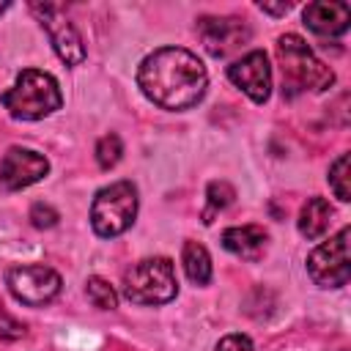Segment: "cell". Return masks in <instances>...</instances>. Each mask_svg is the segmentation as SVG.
Masks as SVG:
<instances>
[{
  "mask_svg": "<svg viewBox=\"0 0 351 351\" xmlns=\"http://www.w3.org/2000/svg\"><path fill=\"white\" fill-rule=\"evenodd\" d=\"M137 85L156 107L181 112L206 96L208 71L195 52L184 47H162L143 58L137 69Z\"/></svg>",
  "mask_w": 351,
  "mask_h": 351,
  "instance_id": "obj_1",
  "label": "cell"
},
{
  "mask_svg": "<svg viewBox=\"0 0 351 351\" xmlns=\"http://www.w3.org/2000/svg\"><path fill=\"white\" fill-rule=\"evenodd\" d=\"M0 101L8 110V115L16 121H41V118L52 115L55 110H60L63 96H60L58 80L49 71L25 69V71H19L14 85L8 90H3Z\"/></svg>",
  "mask_w": 351,
  "mask_h": 351,
  "instance_id": "obj_2",
  "label": "cell"
},
{
  "mask_svg": "<svg viewBox=\"0 0 351 351\" xmlns=\"http://www.w3.org/2000/svg\"><path fill=\"white\" fill-rule=\"evenodd\" d=\"M277 60L282 69V88L288 90H326L335 82V71L324 66L296 33L277 38Z\"/></svg>",
  "mask_w": 351,
  "mask_h": 351,
  "instance_id": "obj_3",
  "label": "cell"
},
{
  "mask_svg": "<svg viewBox=\"0 0 351 351\" xmlns=\"http://www.w3.org/2000/svg\"><path fill=\"white\" fill-rule=\"evenodd\" d=\"M178 293L170 258H143L123 271V296L134 304H167Z\"/></svg>",
  "mask_w": 351,
  "mask_h": 351,
  "instance_id": "obj_4",
  "label": "cell"
},
{
  "mask_svg": "<svg viewBox=\"0 0 351 351\" xmlns=\"http://www.w3.org/2000/svg\"><path fill=\"white\" fill-rule=\"evenodd\" d=\"M137 217V186L132 181H115L96 192L90 203V225L101 239L121 236Z\"/></svg>",
  "mask_w": 351,
  "mask_h": 351,
  "instance_id": "obj_5",
  "label": "cell"
},
{
  "mask_svg": "<svg viewBox=\"0 0 351 351\" xmlns=\"http://www.w3.org/2000/svg\"><path fill=\"white\" fill-rule=\"evenodd\" d=\"M348 236L351 228H340L329 241H321L307 255V274L321 288H340L351 277V258H348Z\"/></svg>",
  "mask_w": 351,
  "mask_h": 351,
  "instance_id": "obj_6",
  "label": "cell"
},
{
  "mask_svg": "<svg viewBox=\"0 0 351 351\" xmlns=\"http://www.w3.org/2000/svg\"><path fill=\"white\" fill-rule=\"evenodd\" d=\"M5 285L16 302L27 307H44L60 293V274L41 263L11 266L5 271Z\"/></svg>",
  "mask_w": 351,
  "mask_h": 351,
  "instance_id": "obj_7",
  "label": "cell"
},
{
  "mask_svg": "<svg viewBox=\"0 0 351 351\" xmlns=\"http://www.w3.org/2000/svg\"><path fill=\"white\" fill-rule=\"evenodd\" d=\"M30 11L47 30L58 58L66 66H80L85 60V44H82V36L77 33V27L71 25V19L66 16V11L58 3H30Z\"/></svg>",
  "mask_w": 351,
  "mask_h": 351,
  "instance_id": "obj_8",
  "label": "cell"
},
{
  "mask_svg": "<svg viewBox=\"0 0 351 351\" xmlns=\"http://www.w3.org/2000/svg\"><path fill=\"white\" fill-rule=\"evenodd\" d=\"M49 173V162L44 154L33 148H8L0 159V189L5 192H19L33 184H38Z\"/></svg>",
  "mask_w": 351,
  "mask_h": 351,
  "instance_id": "obj_9",
  "label": "cell"
},
{
  "mask_svg": "<svg viewBox=\"0 0 351 351\" xmlns=\"http://www.w3.org/2000/svg\"><path fill=\"white\" fill-rule=\"evenodd\" d=\"M228 80L247 93L255 104H263L271 96V66L263 49H252L236 63L228 66Z\"/></svg>",
  "mask_w": 351,
  "mask_h": 351,
  "instance_id": "obj_10",
  "label": "cell"
},
{
  "mask_svg": "<svg viewBox=\"0 0 351 351\" xmlns=\"http://www.w3.org/2000/svg\"><path fill=\"white\" fill-rule=\"evenodd\" d=\"M197 30H200L206 52L214 58H225V55L236 52L250 38L247 25L233 16H203L197 22Z\"/></svg>",
  "mask_w": 351,
  "mask_h": 351,
  "instance_id": "obj_11",
  "label": "cell"
},
{
  "mask_svg": "<svg viewBox=\"0 0 351 351\" xmlns=\"http://www.w3.org/2000/svg\"><path fill=\"white\" fill-rule=\"evenodd\" d=\"M302 16L315 36H343L351 25V8L343 0H315Z\"/></svg>",
  "mask_w": 351,
  "mask_h": 351,
  "instance_id": "obj_12",
  "label": "cell"
},
{
  "mask_svg": "<svg viewBox=\"0 0 351 351\" xmlns=\"http://www.w3.org/2000/svg\"><path fill=\"white\" fill-rule=\"evenodd\" d=\"M266 230L258 228V225H239V228H228L222 233V247L236 255V258H244V261H258L266 250Z\"/></svg>",
  "mask_w": 351,
  "mask_h": 351,
  "instance_id": "obj_13",
  "label": "cell"
},
{
  "mask_svg": "<svg viewBox=\"0 0 351 351\" xmlns=\"http://www.w3.org/2000/svg\"><path fill=\"white\" fill-rule=\"evenodd\" d=\"M332 214H335V208L329 206L326 197H307V203H304L302 211H299V233H302L307 241L321 239V236L329 230Z\"/></svg>",
  "mask_w": 351,
  "mask_h": 351,
  "instance_id": "obj_14",
  "label": "cell"
},
{
  "mask_svg": "<svg viewBox=\"0 0 351 351\" xmlns=\"http://www.w3.org/2000/svg\"><path fill=\"white\" fill-rule=\"evenodd\" d=\"M181 263H184L186 277L195 285H206L211 280V255H208V250L203 244L186 241L184 250H181Z\"/></svg>",
  "mask_w": 351,
  "mask_h": 351,
  "instance_id": "obj_15",
  "label": "cell"
},
{
  "mask_svg": "<svg viewBox=\"0 0 351 351\" xmlns=\"http://www.w3.org/2000/svg\"><path fill=\"white\" fill-rule=\"evenodd\" d=\"M85 293H88V302L99 310H115L118 307V293L104 277H88Z\"/></svg>",
  "mask_w": 351,
  "mask_h": 351,
  "instance_id": "obj_16",
  "label": "cell"
},
{
  "mask_svg": "<svg viewBox=\"0 0 351 351\" xmlns=\"http://www.w3.org/2000/svg\"><path fill=\"white\" fill-rule=\"evenodd\" d=\"M121 156H123V143H121L118 134L110 132V134H104V137L96 143V162H99L101 170L115 167V165L121 162Z\"/></svg>",
  "mask_w": 351,
  "mask_h": 351,
  "instance_id": "obj_17",
  "label": "cell"
},
{
  "mask_svg": "<svg viewBox=\"0 0 351 351\" xmlns=\"http://www.w3.org/2000/svg\"><path fill=\"white\" fill-rule=\"evenodd\" d=\"M329 186L335 192L337 200H351V192H348V154H340L332 167H329Z\"/></svg>",
  "mask_w": 351,
  "mask_h": 351,
  "instance_id": "obj_18",
  "label": "cell"
},
{
  "mask_svg": "<svg viewBox=\"0 0 351 351\" xmlns=\"http://www.w3.org/2000/svg\"><path fill=\"white\" fill-rule=\"evenodd\" d=\"M206 197H208V211H206L203 222H211V211H222L225 206H230L236 197V189L228 181H211L206 189Z\"/></svg>",
  "mask_w": 351,
  "mask_h": 351,
  "instance_id": "obj_19",
  "label": "cell"
},
{
  "mask_svg": "<svg viewBox=\"0 0 351 351\" xmlns=\"http://www.w3.org/2000/svg\"><path fill=\"white\" fill-rule=\"evenodd\" d=\"M58 219H60V214L49 206V203H33V208H30V222H33V228H55L58 225Z\"/></svg>",
  "mask_w": 351,
  "mask_h": 351,
  "instance_id": "obj_20",
  "label": "cell"
},
{
  "mask_svg": "<svg viewBox=\"0 0 351 351\" xmlns=\"http://www.w3.org/2000/svg\"><path fill=\"white\" fill-rule=\"evenodd\" d=\"M25 335V324L16 321L3 304H0V340H16Z\"/></svg>",
  "mask_w": 351,
  "mask_h": 351,
  "instance_id": "obj_21",
  "label": "cell"
},
{
  "mask_svg": "<svg viewBox=\"0 0 351 351\" xmlns=\"http://www.w3.org/2000/svg\"><path fill=\"white\" fill-rule=\"evenodd\" d=\"M214 351H255V346L247 335H225Z\"/></svg>",
  "mask_w": 351,
  "mask_h": 351,
  "instance_id": "obj_22",
  "label": "cell"
},
{
  "mask_svg": "<svg viewBox=\"0 0 351 351\" xmlns=\"http://www.w3.org/2000/svg\"><path fill=\"white\" fill-rule=\"evenodd\" d=\"M258 8L261 11H266V14H274V16H280V14H288L291 11V3H258Z\"/></svg>",
  "mask_w": 351,
  "mask_h": 351,
  "instance_id": "obj_23",
  "label": "cell"
},
{
  "mask_svg": "<svg viewBox=\"0 0 351 351\" xmlns=\"http://www.w3.org/2000/svg\"><path fill=\"white\" fill-rule=\"evenodd\" d=\"M8 8H11V3H0V14H3V11H8Z\"/></svg>",
  "mask_w": 351,
  "mask_h": 351,
  "instance_id": "obj_24",
  "label": "cell"
}]
</instances>
